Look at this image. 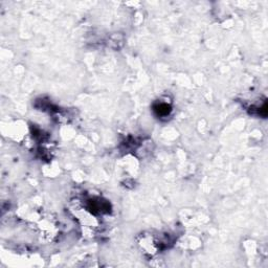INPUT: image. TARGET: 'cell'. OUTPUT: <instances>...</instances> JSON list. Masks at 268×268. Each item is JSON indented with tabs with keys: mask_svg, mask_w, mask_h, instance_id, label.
<instances>
[{
	"mask_svg": "<svg viewBox=\"0 0 268 268\" xmlns=\"http://www.w3.org/2000/svg\"><path fill=\"white\" fill-rule=\"evenodd\" d=\"M158 112H159V114L160 115H165L168 114V113L170 112V107L168 105H165V104H159V106H158Z\"/></svg>",
	"mask_w": 268,
	"mask_h": 268,
	"instance_id": "6da1fadb",
	"label": "cell"
}]
</instances>
